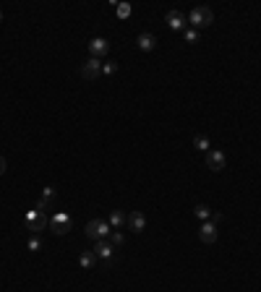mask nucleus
Returning <instances> with one entry per match:
<instances>
[{
	"label": "nucleus",
	"instance_id": "1",
	"mask_svg": "<svg viewBox=\"0 0 261 292\" xmlns=\"http://www.w3.org/2000/svg\"><path fill=\"white\" fill-rule=\"evenodd\" d=\"M212 21H214V13H212V8H206V5H198V8H194L188 13V24L194 29H206V26H212Z\"/></svg>",
	"mask_w": 261,
	"mask_h": 292
},
{
	"label": "nucleus",
	"instance_id": "2",
	"mask_svg": "<svg viewBox=\"0 0 261 292\" xmlns=\"http://www.w3.org/2000/svg\"><path fill=\"white\" fill-rule=\"evenodd\" d=\"M87 237L89 240H107V237H110V222H105V219H91V222H87Z\"/></svg>",
	"mask_w": 261,
	"mask_h": 292
},
{
	"label": "nucleus",
	"instance_id": "3",
	"mask_svg": "<svg viewBox=\"0 0 261 292\" xmlns=\"http://www.w3.org/2000/svg\"><path fill=\"white\" fill-rule=\"evenodd\" d=\"M81 76H84V81H97L99 76H102V60L89 58V60L84 63V68H81Z\"/></svg>",
	"mask_w": 261,
	"mask_h": 292
},
{
	"label": "nucleus",
	"instance_id": "4",
	"mask_svg": "<svg viewBox=\"0 0 261 292\" xmlns=\"http://www.w3.org/2000/svg\"><path fill=\"white\" fill-rule=\"evenodd\" d=\"M225 154L219 152V149H209L206 152V167L209 170H214V172H219V170H225Z\"/></svg>",
	"mask_w": 261,
	"mask_h": 292
},
{
	"label": "nucleus",
	"instance_id": "5",
	"mask_svg": "<svg viewBox=\"0 0 261 292\" xmlns=\"http://www.w3.org/2000/svg\"><path fill=\"white\" fill-rule=\"evenodd\" d=\"M50 227H52L55 235H65V232L71 230V216H68V214H55L50 219Z\"/></svg>",
	"mask_w": 261,
	"mask_h": 292
},
{
	"label": "nucleus",
	"instance_id": "6",
	"mask_svg": "<svg viewBox=\"0 0 261 292\" xmlns=\"http://www.w3.org/2000/svg\"><path fill=\"white\" fill-rule=\"evenodd\" d=\"M89 52H91V58H105L107 52H110V42L107 39H102V37H94V39L89 42Z\"/></svg>",
	"mask_w": 261,
	"mask_h": 292
},
{
	"label": "nucleus",
	"instance_id": "7",
	"mask_svg": "<svg viewBox=\"0 0 261 292\" xmlns=\"http://www.w3.org/2000/svg\"><path fill=\"white\" fill-rule=\"evenodd\" d=\"M126 224H128L133 232H144V230H147V214H144V212H130L128 219H126Z\"/></svg>",
	"mask_w": 261,
	"mask_h": 292
},
{
	"label": "nucleus",
	"instance_id": "8",
	"mask_svg": "<svg viewBox=\"0 0 261 292\" xmlns=\"http://www.w3.org/2000/svg\"><path fill=\"white\" fill-rule=\"evenodd\" d=\"M198 237H201V243H214L217 240V224L214 222H204L201 227H198Z\"/></svg>",
	"mask_w": 261,
	"mask_h": 292
},
{
	"label": "nucleus",
	"instance_id": "9",
	"mask_svg": "<svg viewBox=\"0 0 261 292\" xmlns=\"http://www.w3.org/2000/svg\"><path fill=\"white\" fill-rule=\"evenodd\" d=\"M165 21H167V26H170L173 32H180V29L186 26V16H183L180 11H170V13L165 16Z\"/></svg>",
	"mask_w": 261,
	"mask_h": 292
},
{
	"label": "nucleus",
	"instance_id": "10",
	"mask_svg": "<svg viewBox=\"0 0 261 292\" xmlns=\"http://www.w3.org/2000/svg\"><path fill=\"white\" fill-rule=\"evenodd\" d=\"M136 44H139V50H144V52H152L157 47V37L154 34H149V32H144V34H139V39H136Z\"/></svg>",
	"mask_w": 261,
	"mask_h": 292
},
{
	"label": "nucleus",
	"instance_id": "11",
	"mask_svg": "<svg viewBox=\"0 0 261 292\" xmlns=\"http://www.w3.org/2000/svg\"><path fill=\"white\" fill-rule=\"evenodd\" d=\"M94 253H97V258L110 261V258H112V245L107 243V240H97V248H94Z\"/></svg>",
	"mask_w": 261,
	"mask_h": 292
},
{
	"label": "nucleus",
	"instance_id": "12",
	"mask_svg": "<svg viewBox=\"0 0 261 292\" xmlns=\"http://www.w3.org/2000/svg\"><path fill=\"white\" fill-rule=\"evenodd\" d=\"M126 219H128V214L118 209V212H112V214H110V227H112V230H118V227H123V224H126Z\"/></svg>",
	"mask_w": 261,
	"mask_h": 292
},
{
	"label": "nucleus",
	"instance_id": "13",
	"mask_svg": "<svg viewBox=\"0 0 261 292\" xmlns=\"http://www.w3.org/2000/svg\"><path fill=\"white\" fill-rule=\"evenodd\" d=\"M79 264H81L84 269H91V266L97 264V253H94V251H84L81 258H79Z\"/></svg>",
	"mask_w": 261,
	"mask_h": 292
},
{
	"label": "nucleus",
	"instance_id": "14",
	"mask_svg": "<svg viewBox=\"0 0 261 292\" xmlns=\"http://www.w3.org/2000/svg\"><path fill=\"white\" fill-rule=\"evenodd\" d=\"M194 146L201 149V152H209V149H212V144H209V138H206V136H196L194 138Z\"/></svg>",
	"mask_w": 261,
	"mask_h": 292
},
{
	"label": "nucleus",
	"instance_id": "15",
	"mask_svg": "<svg viewBox=\"0 0 261 292\" xmlns=\"http://www.w3.org/2000/svg\"><path fill=\"white\" fill-rule=\"evenodd\" d=\"M196 216H198V219H209V216H212V214H209V206L198 204V206H196Z\"/></svg>",
	"mask_w": 261,
	"mask_h": 292
},
{
	"label": "nucleus",
	"instance_id": "16",
	"mask_svg": "<svg viewBox=\"0 0 261 292\" xmlns=\"http://www.w3.org/2000/svg\"><path fill=\"white\" fill-rule=\"evenodd\" d=\"M115 11H118V16H120V19H128V16H130V5H128V3H120Z\"/></svg>",
	"mask_w": 261,
	"mask_h": 292
},
{
	"label": "nucleus",
	"instance_id": "17",
	"mask_svg": "<svg viewBox=\"0 0 261 292\" xmlns=\"http://www.w3.org/2000/svg\"><path fill=\"white\" fill-rule=\"evenodd\" d=\"M42 201H44V204H52V201H55V188H44Z\"/></svg>",
	"mask_w": 261,
	"mask_h": 292
},
{
	"label": "nucleus",
	"instance_id": "18",
	"mask_svg": "<svg viewBox=\"0 0 261 292\" xmlns=\"http://www.w3.org/2000/svg\"><path fill=\"white\" fill-rule=\"evenodd\" d=\"M186 42H191V44L198 42V32H196V29H188V32H186Z\"/></svg>",
	"mask_w": 261,
	"mask_h": 292
},
{
	"label": "nucleus",
	"instance_id": "19",
	"mask_svg": "<svg viewBox=\"0 0 261 292\" xmlns=\"http://www.w3.org/2000/svg\"><path fill=\"white\" fill-rule=\"evenodd\" d=\"M115 71H118L115 63H102V73H115Z\"/></svg>",
	"mask_w": 261,
	"mask_h": 292
},
{
	"label": "nucleus",
	"instance_id": "20",
	"mask_svg": "<svg viewBox=\"0 0 261 292\" xmlns=\"http://www.w3.org/2000/svg\"><path fill=\"white\" fill-rule=\"evenodd\" d=\"M40 237H32V240H29V248H32V251H40Z\"/></svg>",
	"mask_w": 261,
	"mask_h": 292
},
{
	"label": "nucleus",
	"instance_id": "21",
	"mask_svg": "<svg viewBox=\"0 0 261 292\" xmlns=\"http://www.w3.org/2000/svg\"><path fill=\"white\" fill-rule=\"evenodd\" d=\"M123 243V232H112V245H120Z\"/></svg>",
	"mask_w": 261,
	"mask_h": 292
},
{
	"label": "nucleus",
	"instance_id": "22",
	"mask_svg": "<svg viewBox=\"0 0 261 292\" xmlns=\"http://www.w3.org/2000/svg\"><path fill=\"white\" fill-rule=\"evenodd\" d=\"M5 167H8V162H5V156H0V175H5Z\"/></svg>",
	"mask_w": 261,
	"mask_h": 292
},
{
	"label": "nucleus",
	"instance_id": "23",
	"mask_svg": "<svg viewBox=\"0 0 261 292\" xmlns=\"http://www.w3.org/2000/svg\"><path fill=\"white\" fill-rule=\"evenodd\" d=\"M0 21H3V11H0Z\"/></svg>",
	"mask_w": 261,
	"mask_h": 292
}]
</instances>
